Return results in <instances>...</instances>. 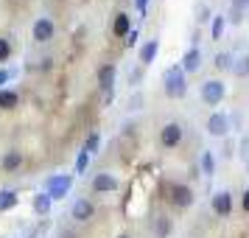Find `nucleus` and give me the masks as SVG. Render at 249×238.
I'll return each instance as SVG.
<instances>
[{
	"label": "nucleus",
	"instance_id": "obj_1",
	"mask_svg": "<svg viewBox=\"0 0 249 238\" xmlns=\"http://www.w3.org/2000/svg\"><path fill=\"white\" fill-rule=\"evenodd\" d=\"M188 90V81H185V70L182 68H171L165 73V92H168L171 98H182Z\"/></svg>",
	"mask_w": 249,
	"mask_h": 238
},
{
	"label": "nucleus",
	"instance_id": "obj_2",
	"mask_svg": "<svg viewBox=\"0 0 249 238\" xmlns=\"http://www.w3.org/2000/svg\"><path fill=\"white\" fill-rule=\"evenodd\" d=\"M70 185H73V177H70V174L48 177V180H45V193L51 196V202H53V199H62V196L70 191Z\"/></svg>",
	"mask_w": 249,
	"mask_h": 238
},
{
	"label": "nucleus",
	"instance_id": "obj_3",
	"mask_svg": "<svg viewBox=\"0 0 249 238\" xmlns=\"http://www.w3.org/2000/svg\"><path fill=\"white\" fill-rule=\"evenodd\" d=\"M202 101L204 104H210V107H215V104H221L224 101V81H218V79H207L202 84Z\"/></svg>",
	"mask_w": 249,
	"mask_h": 238
},
{
	"label": "nucleus",
	"instance_id": "obj_4",
	"mask_svg": "<svg viewBox=\"0 0 249 238\" xmlns=\"http://www.w3.org/2000/svg\"><path fill=\"white\" fill-rule=\"evenodd\" d=\"M53 34H56V25H53L51 17H39L34 23V28H31L34 42H48V39H53Z\"/></svg>",
	"mask_w": 249,
	"mask_h": 238
},
{
	"label": "nucleus",
	"instance_id": "obj_5",
	"mask_svg": "<svg viewBox=\"0 0 249 238\" xmlns=\"http://www.w3.org/2000/svg\"><path fill=\"white\" fill-rule=\"evenodd\" d=\"M179 140H182V126L179 124H165L162 126V132H160V143H162L165 148L179 146Z\"/></svg>",
	"mask_w": 249,
	"mask_h": 238
},
{
	"label": "nucleus",
	"instance_id": "obj_6",
	"mask_svg": "<svg viewBox=\"0 0 249 238\" xmlns=\"http://www.w3.org/2000/svg\"><path fill=\"white\" fill-rule=\"evenodd\" d=\"M207 132L213 137H224L227 132H230V118L221 112H213L210 118H207Z\"/></svg>",
	"mask_w": 249,
	"mask_h": 238
},
{
	"label": "nucleus",
	"instance_id": "obj_7",
	"mask_svg": "<svg viewBox=\"0 0 249 238\" xmlns=\"http://www.w3.org/2000/svg\"><path fill=\"white\" fill-rule=\"evenodd\" d=\"M171 202L177 207H191L193 204V191L188 185H171Z\"/></svg>",
	"mask_w": 249,
	"mask_h": 238
},
{
	"label": "nucleus",
	"instance_id": "obj_8",
	"mask_svg": "<svg viewBox=\"0 0 249 238\" xmlns=\"http://www.w3.org/2000/svg\"><path fill=\"white\" fill-rule=\"evenodd\" d=\"M115 188H118V180L112 174H95L92 177V191L95 193H112Z\"/></svg>",
	"mask_w": 249,
	"mask_h": 238
},
{
	"label": "nucleus",
	"instance_id": "obj_9",
	"mask_svg": "<svg viewBox=\"0 0 249 238\" xmlns=\"http://www.w3.org/2000/svg\"><path fill=\"white\" fill-rule=\"evenodd\" d=\"M20 165H23V151H17V148H9V151L3 154V160H0V168L6 171V174L17 171Z\"/></svg>",
	"mask_w": 249,
	"mask_h": 238
},
{
	"label": "nucleus",
	"instance_id": "obj_10",
	"mask_svg": "<svg viewBox=\"0 0 249 238\" xmlns=\"http://www.w3.org/2000/svg\"><path fill=\"white\" fill-rule=\"evenodd\" d=\"M213 210L218 216H230L232 213V193H227V191H218L213 196Z\"/></svg>",
	"mask_w": 249,
	"mask_h": 238
},
{
	"label": "nucleus",
	"instance_id": "obj_11",
	"mask_svg": "<svg viewBox=\"0 0 249 238\" xmlns=\"http://www.w3.org/2000/svg\"><path fill=\"white\" fill-rule=\"evenodd\" d=\"M92 216H95V207H92L90 199H76V204H73V219L76 221H90Z\"/></svg>",
	"mask_w": 249,
	"mask_h": 238
},
{
	"label": "nucleus",
	"instance_id": "obj_12",
	"mask_svg": "<svg viewBox=\"0 0 249 238\" xmlns=\"http://www.w3.org/2000/svg\"><path fill=\"white\" fill-rule=\"evenodd\" d=\"M112 84H115V65H104V68L98 70V87L109 95V92H112Z\"/></svg>",
	"mask_w": 249,
	"mask_h": 238
},
{
	"label": "nucleus",
	"instance_id": "obj_13",
	"mask_svg": "<svg viewBox=\"0 0 249 238\" xmlns=\"http://www.w3.org/2000/svg\"><path fill=\"white\" fill-rule=\"evenodd\" d=\"M199 65H202V54H199V48H191L182 56V70L185 73H193V70H199Z\"/></svg>",
	"mask_w": 249,
	"mask_h": 238
},
{
	"label": "nucleus",
	"instance_id": "obj_14",
	"mask_svg": "<svg viewBox=\"0 0 249 238\" xmlns=\"http://www.w3.org/2000/svg\"><path fill=\"white\" fill-rule=\"evenodd\" d=\"M157 51H160V42L157 39H148L146 45L140 48V62H143V65H151L154 56H157Z\"/></svg>",
	"mask_w": 249,
	"mask_h": 238
},
{
	"label": "nucleus",
	"instance_id": "obj_15",
	"mask_svg": "<svg viewBox=\"0 0 249 238\" xmlns=\"http://www.w3.org/2000/svg\"><path fill=\"white\" fill-rule=\"evenodd\" d=\"M129 31H132L129 14H118V17H115V23H112V34H115V37H126Z\"/></svg>",
	"mask_w": 249,
	"mask_h": 238
},
{
	"label": "nucleus",
	"instance_id": "obj_16",
	"mask_svg": "<svg viewBox=\"0 0 249 238\" xmlns=\"http://www.w3.org/2000/svg\"><path fill=\"white\" fill-rule=\"evenodd\" d=\"M17 104H20V95L14 90H6V87L0 90V110H14Z\"/></svg>",
	"mask_w": 249,
	"mask_h": 238
},
{
	"label": "nucleus",
	"instance_id": "obj_17",
	"mask_svg": "<svg viewBox=\"0 0 249 238\" xmlns=\"http://www.w3.org/2000/svg\"><path fill=\"white\" fill-rule=\"evenodd\" d=\"M34 210H36L39 216H45L48 210H51V196H48L45 191H42V193H36V196H34Z\"/></svg>",
	"mask_w": 249,
	"mask_h": 238
},
{
	"label": "nucleus",
	"instance_id": "obj_18",
	"mask_svg": "<svg viewBox=\"0 0 249 238\" xmlns=\"http://www.w3.org/2000/svg\"><path fill=\"white\" fill-rule=\"evenodd\" d=\"M17 204V193L14 191H0V210H9Z\"/></svg>",
	"mask_w": 249,
	"mask_h": 238
},
{
	"label": "nucleus",
	"instance_id": "obj_19",
	"mask_svg": "<svg viewBox=\"0 0 249 238\" xmlns=\"http://www.w3.org/2000/svg\"><path fill=\"white\" fill-rule=\"evenodd\" d=\"M213 168H215V157H213V151H204L202 154V171L210 177L213 174Z\"/></svg>",
	"mask_w": 249,
	"mask_h": 238
},
{
	"label": "nucleus",
	"instance_id": "obj_20",
	"mask_svg": "<svg viewBox=\"0 0 249 238\" xmlns=\"http://www.w3.org/2000/svg\"><path fill=\"white\" fill-rule=\"evenodd\" d=\"M98 146H101V137H98V132H92V135L87 137V143H84V151H87V154H95Z\"/></svg>",
	"mask_w": 249,
	"mask_h": 238
},
{
	"label": "nucleus",
	"instance_id": "obj_21",
	"mask_svg": "<svg viewBox=\"0 0 249 238\" xmlns=\"http://www.w3.org/2000/svg\"><path fill=\"white\" fill-rule=\"evenodd\" d=\"M154 230H157V236H160V238H165V236L171 233V221L165 219V216H160L157 224H154Z\"/></svg>",
	"mask_w": 249,
	"mask_h": 238
},
{
	"label": "nucleus",
	"instance_id": "obj_22",
	"mask_svg": "<svg viewBox=\"0 0 249 238\" xmlns=\"http://www.w3.org/2000/svg\"><path fill=\"white\" fill-rule=\"evenodd\" d=\"M213 65H215L218 70H230V68H232V56H230V54H218Z\"/></svg>",
	"mask_w": 249,
	"mask_h": 238
},
{
	"label": "nucleus",
	"instance_id": "obj_23",
	"mask_svg": "<svg viewBox=\"0 0 249 238\" xmlns=\"http://www.w3.org/2000/svg\"><path fill=\"white\" fill-rule=\"evenodd\" d=\"M9 56H12V42L6 37H0V62H6Z\"/></svg>",
	"mask_w": 249,
	"mask_h": 238
},
{
	"label": "nucleus",
	"instance_id": "obj_24",
	"mask_svg": "<svg viewBox=\"0 0 249 238\" xmlns=\"http://www.w3.org/2000/svg\"><path fill=\"white\" fill-rule=\"evenodd\" d=\"M221 31H224V17L218 14V17H213V39H218Z\"/></svg>",
	"mask_w": 249,
	"mask_h": 238
},
{
	"label": "nucleus",
	"instance_id": "obj_25",
	"mask_svg": "<svg viewBox=\"0 0 249 238\" xmlns=\"http://www.w3.org/2000/svg\"><path fill=\"white\" fill-rule=\"evenodd\" d=\"M235 73H238V76H247V73H249V56H241V59H238Z\"/></svg>",
	"mask_w": 249,
	"mask_h": 238
},
{
	"label": "nucleus",
	"instance_id": "obj_26",
	"mask_svg": "<svg viewBox=\"0 0 249 238\" xmlns=\"http://www.w3.org/2000/svg\"><path fill=\"white\" fill-rule=\"evenodd\" d=\"M87 160H90V154H87V151H79V160H76V171H79V174L87 168Z\"/></svg>",
	"mask_w": 249,
	"mask_h": 238
},
{
	"label": "nucleus",
	"instance_id": "obj_27",
	"mask_svg": "<svg viewBox=\"0 0 249 238\" xmlns=\"http://www.w3.org/2000/svg\"><path fill=\"white\" fill-rule=\"evenodd\" d=\"M196 14H199V17H196L199 23H207V20H210V9H207L204 3H202V6H199V12H196Z\"/></svg>",
	"mask_w": 249,
	"mask_h": 238
},
{
	"label": "nucleus",
	"instance_id": "obj_28",
	"mask_svg": "<svg viewBox=\"0 0 249 238\" xmlns=\"http://www.w3.org/2000/svg\"><path fill=\"white\" fill-rule=\"evenodd\" d=\"M146 6H148V0H135V9L140 14H146Z\"/></svg>",
	"mask_w": 249,
	"mask_h": 238
},
{
	"label": "nucleus",
	"instance_id": "obj_29",
	"mask_svg": "<svg viewBox=\"0 0 249 238\" xmlns=\"http://www.w3.org/2000/svg\"><path fill=\"white\" fill-rule=\"evenodd\" d=\"M135 42H137V31H129V34H126V45L132 48Z\"/></svg>",
	"mask_w": 249,
	"mask_h": 238
},
{
	"label": "nucleus",
	"instance_id": "obj_30",
	"mask_svg": "<svg viewBox=\"0 0 249 238\" xmlns=\"http://www.w3.org/2000/svg\"><path fill=\"white\" fill-rule=\"evenodd\" d=\"M9 79H12V73H9V70H0V90H3V84Z\"/></svg>",
	"mask_w": 249,
	"mask_h": 238
},
{
	"label": "nucleus",
	"instance_id": "obj_31",
	"mask_svg": "<svg viewBox=\"0 0 249 238\" xmlns=\"http://www.w3.org/2000/svg\"><path fill=\"white\" fill-rule=\"evenodd\" d=\"M232 6L235 9H244V6H249V0H232Z\"/></svg>",
	"mask_w": 249,
	"mask_h": 238
},
{
	"label": "nucleus",
	"instance_id": "obj_32",
	"mask_svg": "<svg viewBox=\"0 0 249 238\" xmlns=\"http://www.w3.org/2000/svg\"><path fill=\"white\" fill-rule=\"evenodd\" d=\"M241 204H244V210H247V213H249V191L244 193V199H241Z\"/></svg>",
	"mask_w": 249,
	"mask_h": 238
},
{
	"label": "nucleus",
	"instance_id": "obj_33",
	"mask_svg": "<svg viewBox=\"0 0 249 238\" xmlns=\"http://www.w3.org/2000/svg\"><path fill=\"white\" fill-rule=\"evenodd\" d=\"M241 148H244V154H249V137H244V143H241Z\"/></svg>",
	"mask_w": 249,
	"mask_h": 238
},
{
	"label": "nucleus",
	"instance_id": "obj_34",
	"mask_svg": "<svg viewBox=\"0 0 249 238\" xmlns=\"http://www.w3.org/2000/svg\"><path fill=\"white\" fill-rule=\"evenodd\" d=\"M118 238H129V236H118Z\"/></svg>",
	"mask_w": 249,
	"mask_h": 238
}]
</instances>
